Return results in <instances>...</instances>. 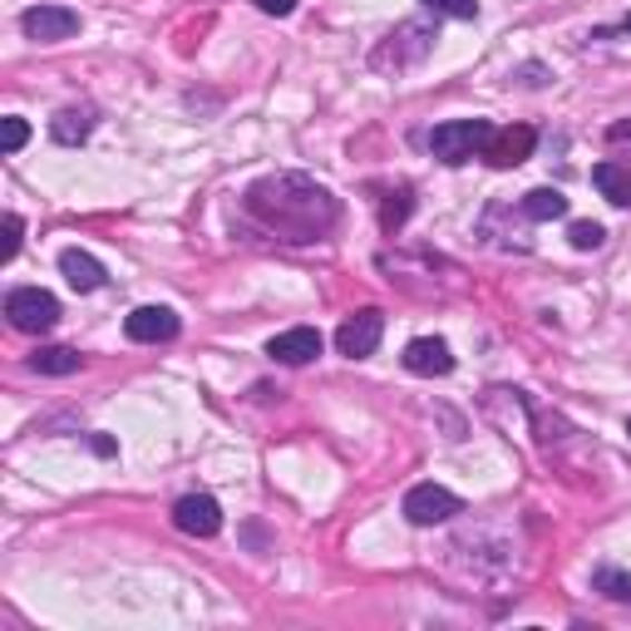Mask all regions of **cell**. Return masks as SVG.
Wrapping results in <instances>:
<instances>
[{
	"label": "cell",
	"mask_w": 631,
	"mask_h": 631,
	"mask_svg": "<svg viewBox=\"0 0 631 631\" xmlns=\"http://www.w3.org/2000/svg\"><path fill=\"white\" fill-rule=\"evenodd\" d=\"M602 227H597V223H572L568 227V243L572 247H578V252H597V247H602Z\"/></svg>",
	"instance_id": "20"
},
{
	"label": "cell",
	"mask_w": 631,
	"mask_h": 631,
	"mask_svg": "<svg viewBox=\"0 0 631 631\" xmlns=\"http://www.w3.org/2000/svg\"><path fill=\"white\" fill-rule=\"evenodd\" d=\"M627 434H631V420H627Z\"/></svg>",
	"instance_id": "27"
},
{
	"label": "cell",
	"mask_w": 631,
	"mask_h": 631,
	"mask_svg": "<svg viewBox=\"0 0 631 631\" xmlns=\"http://www.w3.org/2000/svg\"><path fill=\"white\" fill-rule=\"evenodd\" d=\"M267 355H272V361H282V365H312L316 355H321V331H316V326H292V331H282V336H272Z\"/></svg>",
	"instance_id": "11"
},
{
	"label": "cell",
	"mask_w": 631,
	"mask_h": 631,
	"mask_svg": "<svg viewBox=\"0 0 631 631\" xmlns=\"http://www.w3.org/2000/svg\"><path fill=\"white\" fill-rule=\"evenodd\" d=\"M6 316L16 331H26V336H45V331H55V321H60V302H55L50 292H40V286H16V292L6 296Z\"/></svg>",
	"instance_id": "3"
},
{
	"label": "cell",
	"mask_w": 631,
	"mask_h": 631,
	"mask_svg": "<svg viewBox=\"0 0 631 631\" xmlns=\"http://www.w3.org/2000/svg\"><path fill=\"white\" fill-rule=\"evenodd\" d=\"M257 10H267V16H292L296 0H257Z\"/></svg>",
	"instance_id": "25"
},
{
	"label": "cell",
	"mask_w": 631,
	"mask_h": 631,
	"mask_svg": "<svg viewBox=\"0 0 631 631\" xmlns=\"http://www.w3.org/2000/svg\"><path fill=\"white\" fill-rule=\"evenodd\" d=\"M95 119H99V114L89 109V105H70V109H60V114L50 119V139H55V144H65V148L85 144L89 134H95Z\"/></svg>",
	"instance_id": "13"
},
{
	"label": "cell",
	"mask_w": 631,
	"mask_h": 631,
	"mask_svg": "<svg viewBox=\"0 0 631 631\" xmlns=\"http://www.w3.org/2000/svg\"><path fill=\"white\" fill-rule=\"evenodd\" d=\"M20 30H26L30 40H40V45L70 40L79 30V10H70V6H30L26 16H20Z\"/></svg>",
	"instance_id": "7"
},
{
	"label": "cell",
	"mask_w": 631,
	"mask_h": 631,
	"mask_svg": "<svg viewBox=\"0 0 631 631\" xmlns=\"http://www.w3.org/2000/svg\"><path fill=\"white\" fill-rule=\"evenodd\" d=\"M26 139H30V124L26 119H6V124H0V148H6V154H20Z\"/></svg>",
	"instance_id": "21"
},
{
	"label": "cell",
	"mask_w": 631,
	"mask_h": 631,
	"mask_svg": "<svg viewBox=\"0 0 631 631\" xmlns=\"http://www.w3.org/2000/svg\"><path fill=\"white\" fill-rule=\"evenodd\" d=\"M523 217H533V223L568 217V198H562L558 188H533V193H523Z\"/></svg>",
	"instance_id": "18"
},
{
	"label": "cell",
	"mask_w": 631,
	"mask_h": 631,
	"mask_svg": "<svg viewBox=\"0 0 631 631\" xmlns=\"http://www.w3.org/2000/svg\"><path fill=\"white\" fill-rule=\"evenodd\" d=\"M592 183L612 208H631V168L627 164H597L592 168Z\"/></svg>",
	"instance_id": "15"
},
{
	"label": "cell",
	"mask_w": 631,
	"mask_h": 631,
	"mask_svg": "<svg viewBox=\"0 0 631 631\" xmlns=\"http://www.w3.org/2000/svg\"><path fill=\"white\" fill-rule=\"evenodd\" d=\"M178 326L183 321L168 306H139V312H129V321H124V336L139 341V346H158V341H174Z\"/></svg>",
	"instance_id": "10"
},
{
	"label": "cell",
	"mask_w": 631,
	"mask_h": 631,
	"mask_svg": "<svg viewBox=\"0 0 631 631\" xmlns=\"http://www.w3.org/2000/svg\"><path fill=\"white\" fill-rule=\"evenodd\" d=\"M410 213H415V193H410V183H400V188H390L385 203H381V227L395 237L400 227L410 223Z\"/></svg>",
	"instance_id": "17"
},
{
	"label": "cell",
	"mask_w": 631,
	"mask_h": 631,
	"mask_svg": "<svg viewBox=\"0 0 631 631\" xmlns=\"http://www.w3.org/2000/svg\"><path fill=\"white\" fill-rule=\"evenodd\" d=\"M247 208L262 227H272L286 243H316L336 227L341 203L331 198V188H321L306 174H277L247 188Z\"/></svg>",
	"instance_id": "1"
},
{
	"label": "cell",
	"mask_w": 631,
	"mask_h": 631,
	"mask_svg": "<svg viewBox=\"0 0 631 631\" xmlns=\"http://www.w3.org/2000/svg\"><path fill=\"white\" fill-rule=\"evenodd\" d=\"M607 148H612L617 158H631V119H622V124H612V129H607Z\"/></svg>",
	"instance_id": "23"
},
{
	"label": "cell",
	"mask_w": 631,
	"mask_h": 631,
	"mask_svg": "<svg viewBox=\"0 0 631 631\" xmlns=\"http://www.w3.org/2000/svg\"><path fill=\"white\" fill-rule=\"evenodd\" d=\"M533 148H538V134L528 124H513V129H493L479 158H489L493 168H519L523 158H533Z\"/></svg>",
	"instance_id": "9"
},
{
	"label": "cell",
	"mask_w": 631,
	"mask_h": 631,
	"mask_svg": "<svg viewBox=\"0 0 631 631\" xmlns=\"http://www.w3.org/2000/svg\"><path fill=\"white\" fill-rule=\"evenodd\" d=\"M174 523L188 538H217L223 533V509H217L213 493H188V499L174 503Z\"/></svg>",
	"instance_id": "8"
},
{
	"label": "cell",
	"mask_w": 631,
	"mask_h": 631,
	"mask_svg": "<svg viewBox=\"0 0 631 631\" xmlns=\"http://www.w3.org/2000/svg\"><path fill=\"white\" fill-rule=\"evenodd\" d=\"M592 592H602L607 602H631V572H622V568H597L592 572Z\"/></svg>",
	"instance_id": "19"
},
{
	"label": "cell",
	"mask_w": 631,
	"mask_h": 631,
	"mask_svg": "<svg viewBox=\"0 0 631 631\" xmlns=\"http://www.w3.org/2000/svg\"><path fill=\"white\" fill-rule=\"evenodd\" d=\"M405 371L410 375H450L454 371V355L440 336H420L405 346Z\"/></svg>",
	"instance_id": "12"
},
{
	"label": "cell",
	"mask_w": 631,
	"mask_h": 631,
	"mask_svg": "<svg viewBox=\"0 0 631 631\" xmlns=\"http://www.w3.org/2000/svg\"><path fill=\"white\" fill-rule=\"evenodd\" d=\"M20 233H26V227H20V217L6 213V243H0V262H10L20 252Z\"/></svg>",
	"instance_id": "24"
},
{
	"label": "cell",
	"mask_w": 631,
	"mask_h": 631,
	"mask_svg": "<svg viewBox=\"0 0 631 631\" xmlns=\"http://www.w3.org/2000/svg\"><path fill=\"white\" fill-rule=\"evenodd\" d=\"M60 272H65V282H70L75 292H99V286H105V267H99L89 252H79V247L60 252Z\"/></svg>",
	"instance_id": "14"
},
{
	"label": "cell",
	"mask_w": 631,
	"mask_h": 631,
	"mask_svg": "<svg viewBox=\"0 0 631 631\" xmlns=\"http://www.w3.org/2000/svg\"><path fill=\"white\" fill-rule=\"evenodd\" d=\"M617 30H631V16L622 20V26H617ZM607 36H612V30H597V40H607Z\"/></svg>",
	"instance_id": "26"
},
{
	"label": "cell",
	"mask_w": 631,
	"mask_h": 631,
	"mask_svg": "<svg viewBox=\"0 0 631 631\" xmlns=\"http://www.w3.org/2000/svg\"><path fill=\"white\" fill-rule=\"evenodd\" d=\"M434 30L430 26H420V20H410V26H400L395 36H385V45L371 55V65L375 70H410V65H420L424 55L434 50Z\"/></svg>",
	"instance_id": "4"
},
{
	"label": "cell",
	"mask_w": 631,
	"mask_h": 631,
	"mask_svg": "<svg viewBox=\"0 0 631 631\" xmlns=\"http://www.w3.org/2000/svg\"><path fill=\"white\" fill-rule=\"evenodd\" d=\"M434 16H454V20H474L479 16V0H424Z\"/></svg>",
	"instance_id": "22"
},
{
	"label": "cell",
	"mask_w": 631,
	"mask_h": 631,
	"mask_svg": "<svg viewBox=\"0 0 631 631\" xmlns=\"http://www.w3.org/2000/svg\"><path fill=\"white\" fill-rule=\"evenodd\" d=\"M489 134H493V124L489 119H450V124H440V129L430 134V148H434V158L440 164H469L474 154H484V144H489Z\"/></svg>",
	"instance_id": "2"
},
{
	"label": "cell",
	"mask_w": 631,
	"mask_h": 631,
	"mask_svg": "<svg viewBox=\"0 0 631 631\" xmlns=\"http://www.w3.org/2000/svg\"><path fill=\"white\" fill-rule=\"evenodd\" d=\"M79 365H85V355L70 346H40L30 355V371H40V375H75Z\"/></svg>",
	"instance_id": "16"
},
{
	"label": "cell",
	"mask_w": 631,
	"mask_h": 631,
	"mask_svg": "<svg viewBox=\"0 0 631 631\" xmlns=\"http://www.w3.org/2000/svg\"><path fill=\"white\" fill-rule=\"evenodd\" d=\"M454 513H464V503H459V493L440 489V484H415L405 493V519L415 528H434V523H450Z\"/></svg>",
	"instance_id": "5"
},
{
	"label": "cell",
	"mask_w": 631,
	"mask_h": 631,
	"mask_svg": "<svg viewBox=\"0 0 631 631\" xmlns=\"http://www.w3.org/2000/svg\"><path fill=\"white\" fill-rule=\"evenodd\" d=\"M381 336H385V312L365 306V312H355V316L341 321V331H336V351H341V355H351V361H365V355H375Z\"/></svg>",
	"instance_id": "6"
}]
</instances>
